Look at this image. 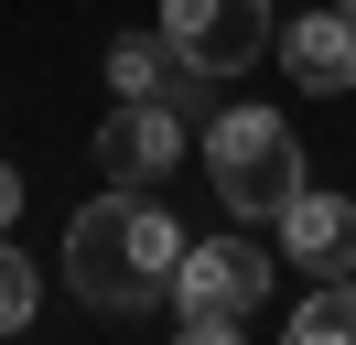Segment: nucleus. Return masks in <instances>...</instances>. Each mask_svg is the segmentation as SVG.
Wrapping results in <instances>:
<instances>
[{
    "label": "nucleus",
    "mask_w": 356,
    "mask_h": 345,
    "mask_svg": "<svg viewBox=\"0 0 356 345\" xmlns=\"http://www.w3.org/2000/svg\"><path fill=\"white\" fill-rule=\"evenodd\" d=\"M173 162H184V119H173V97H119L108 119H97V172H108V184H140V194H152Z\"/></svg>",
    "instance_id": "39448f33"
},
{
    "label": "nucleus",
    "mask_w": 356,
    "mask_h": 345,
    "mask_svg": "<svg viewBox=\"0 0 356 345\" xmlns=\"http://www.w3.org/2000/svg\"><path fill=\"white\" fill-rule=\"evenodd\" d=\"M334 22H346V33H356V0H334Z\"/></svg>",
    "instance_id": "ddd939ff"
},
{
    "label": "nucleus",
    "mask_w": 356,
    "mask_h": 345,
    "mask_svg": "<svg viewBox=\"0 0 356 345\" xmlns=\"http://www.w3.org/2000/svg\"><path fill=\"white\" fill-rule=\"evenodd\" d=\"M270 0H162V43L184 76H248L270 54Z\"/></svg>",
    "instance_id": "7ed1b4c3"
},
{
    "label": "nucleus",
    "mask_w": 356,
    "mask_h": 345,
    "mask_svg": "<svg viewBox=\"0 0 356 345\" xmlns=\"http://www.w3.org/2000/svg\"><path fill=\"white\" fill-rule=\"evenodd\" d=\"M281 345H356V270L313 280V291H302V313H291V335H281Z\"/></svg>",
    "instance_id": "6e6552de"
},
{
    "label": "nucleus",
    "mask_w": 356,
    "mask_h": 345,
    "mask_svg": "<svg viewBox=\"0 0 356 345\" xmlns=\"http://www.w3.org/2000/svg\"><path fill=\"white\" fill-rule=\"evenodd\" d=\"M205 184H216V205L238 216H281L291 205V184H302V129L281 119V108H259V97H238V108H216L205 119Z\"/></svg>",
    "instance_id": "f03ea898"
},
{
    "label": "nucleus",
    "mask_w": 356,
    "mask_h": 345,
    "mask_svg": "<svg viewBox=\"0 0 356 345\" xmlns=\"http://www.w3.org/2000/svg\"><path fill=\"white\" fill-rule=\"evenodd\" d=\"M173 259H184V227L162 216V194L108 184L97 205H76V227H65V291L97 302V313H152V302L173 291Z\"/></svg>",
    "instance_id": "f257e3e1"
},
{
    "label": "nucleus",
    "mask_w": 356,
    "mask_h": 345,
    "mask_svg": "<svg viewBox=\"0 0 356 345\" xmlns=\"http://www.w3.org/2000/svg\"><path fill=\"white\" fill-rule=\"evenodd\" d=\"M173 345H238V323H216V313H184V335Z\"/></svg>",
    "instance_id": "9b49d317"
},
{
    "label": "nucleus",
    "mask_w": 356,
    "mask_h": 345,
    "mask_svg": "<svg viewBox=\"0 0 356 345\" xmlns=\"http://www.w3.org/2000/svg\"><path fill=\"white\" fill-rule=\"evenodd\" d=\"M11 216H22V172L0 162V227H11Z\"/></svg>",
    "instance_id": "f8f14e48"
},
{
    "label": "nucleus",
    "mask_w": 356,
    "mask_h": 345,
    "mask_svg": "<svg viewBox=\"0 0 356 345\" xmlns=\"http://www.w3.org/2000/svg\"><path fill=\"white\" fill-rule=\"evenodd\" d=\"M270 280H281V259L270 248H248V237H205V248H184L173 259V313H216V323H248L270 302Z\"/></svg>",
    "instance_id": "20e7f679"
},
{
    "label": "nucleus",
    "mask_w": 356,
    "mask_h": 345,
    "mask_svg": "<svg viewBox=\"0 0 356 345\" xmlns=\"http://www.w3.org/2000/svg\"><path fill=\"white\" fill-rule=\"evenodd\" d=\"M33 302H44V270L11 248V227H0V335H22V323H33Z\"/></svg>",
    "instance_id": "9d476101"
},
{
    "label": "nucleus",
    "mask_w": 356,
    "mask_h": 345,
    "mask_svg": "<svg viewBox=\"0 0 356 345\" xmlns=\"http://www.w3.org/2000/svg\"><path fill=\"white\" fill-rule=\"evenodd\" d=\"M173 43H152V33H119L108 43V97H173Z\"/></svg>",
    "instance_id": "1a4fd4ad"
},
{
    "label": "nucleus",
    "mask_w": 356,
    "mask_h": 345,
    "mask_svg": "<svg viewBox=\"0 0 356 345\" xmlns=\"http://www.w3.org/2000/svg\"><path fill=\"white\" fill-rule=\"evenodd\" d=\"M281 227V270H313V280H334V270H356V194H334V184H291V205L270 216Z\"/></svg>",
    "instance_id": "423d86ee"
},
{
    "label": "nucleus",
    "mask_w": 356,
    "mask_h": 345,
    "mask_svg": "<svg viewBox=\"0 0 356 345\" xmlns=\"http://www.w3.org/2000/svg\"><path fill=\"white\" fill-rule=\"evenodd\" d=\"M270 54L291 65V86H302V97H334V86H356V33H346L334 11H302L291 33H270Z\"/></svg>",
    "instance_id": "0eeeda50"
}]
</instances>
